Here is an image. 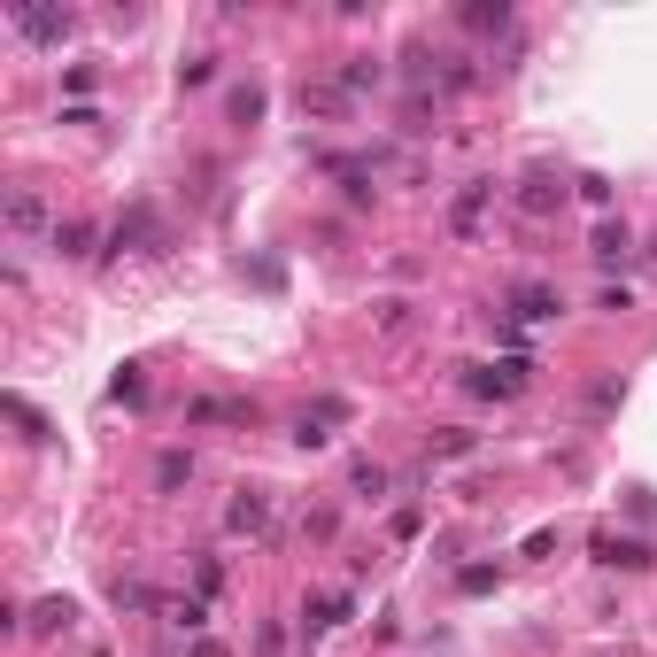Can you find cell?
<instances>
[{"label": "cell", "instance_id": "obj_1", "mask_svg": "<svg viewBox=\"0 0 657 657\" xmlns=\"http://www.w3.org/2000/svg\"><path fill=\"white\" fill-rule=\"evenodd\" d=\"M526 379H534V364H526V356H502V364H465V387H472V395H488V402L526 395Z\"/></svg>", "mask_w": 657, "mask_h": 657}, {"label": "cell", "instance_id": "obj_2", "mask_svg": "<svg viewBox=\"0 0 657 657\" xmlns=\"http://www.w3.org/2000/svg\"><path fill=\"white\" fill-rule=\"evenodd\" d=\"M8 23H16L31 47H62V39L78 31V16H70V8H31V0H8Z\"/></svg>", "mask_w": 657, "mask_h": 657}, {"label": "cell", "instance_id": "obj_3", "mask_svg": "<svg viewBox=\"0 0 657 657\" xmlns=\"http://www.w3.org/2000/svg\"><path fill=\"white\" fill-rule=\"evenodd\" d=\"M109 248H117V256H125V248H132V256H163L170 232L156 225V209H148V201H132V209H125V225L109 232Z\"/></svg>", "mask_w": 657, "mask_h": 657}, {"label": "cell", "instance_id": "obj_4", "mask_svg": "<svg viewBox=\"0 0 657 657\" xmlns=\"http://www.w3.org/2000/svg\"><path fill=\"white\" fill-rule=\"evenodd\" d=\"M588 549H596V565H604V573H650V565H657V549L643 541V534H611V526H604Z\"/></svg>", "mask_w": 657, "mask_h": 657}, {"label": "cell", "instance_id": "obj_5", "mask_svg": "<svg viewBox=\"0 0 657 657\" xmlns=\"http://www.w3.org/2000/svg\"><path fill=\"white\" fill-rule=\"evenodd\" d=\"M565 193H573V186H565L557 170L534 163L526 178H518V193H510V201H518V217H549V209H565Z\"/></svg>", "mask_w": 657, "mask_h": 657}, {"label": "cell", "instance_id": "obj_6", "mask_svg": "<svg viewBox=\"0 0 657 657\" xmlns=\"http://www.w3.org/2000/svg\"><path fill=\"white\" fill-rule=\"evenodd\" d=\"M225 534H271V488H232Z\"/></svg>", "mask_w": 657, "mask_h": 657}, {"label": "cell", "instance_id": "obj_7", "mask_svg": "<svg viewBox=\"0 0 657 657\" xmlns=\"http://www.w3.org/2000/svg\"><path fill=\"white\" fill-rule=\"evenodd\" d=\"M488 201H495V178H472V186L449 201V232H457V240H472V232H480V217H488Z\"/></svg>", "mask_w": 657, "mask_h": 657}, {"label": "cell", "instance_id": "obj_8", "mask_svg": "<svg viewBox=\"0 0 657 657\" xmlns=\"http://www.w3.org/2000/svg\"><path fill=\"white\" fill-rule=\"evenodd\" d=\"M379 78H387V62H379V54H348V62L332 70V86H340V101H348V109H356V101H364Z\"/></svg>", "mask_w": 657, "mask_h": 657}, {"label": "cell", "instance_id": "obj_9", "mask_svg": "<svg viewBox=\"0 0 657 657\" xmlns=\"http://www.w3.org/2000/svg\"><path fill=\"white\" fill-rule=\"evenodd\" d=\"M47 256H70V263H93V256H101V232H93L86 217H70V225H54V232H47Z\"/></svg>", "mask_w": 657, "mask_h": 657}, {"label": "cell", "instance_id": "obj_10", "mask_svg": "<svg viewBox=\"0 0 657 657\" xmlns=\"http://www.w3.org/2000/svg\"><path fill=\"white\" fill-rule=\"evenodd\" d=\"M549 318H565V295L557 287H518L510 295V326H549Z\"/></svg>", "mask_w": 657, "mask_h": 657}, {"label": "cell", "instance_id": "obj_11", "mask_svg": "<svg viewBox=\"0 0 657 657\" xmlns=\"http://www.w3.org/2000/svg\"><path fill=\"white\" fill-rule=\"evenodd\" d=\"M70 627H78V604L70 596H39L23 611V635H70Z\"/></svg>", "mask_w": 657, "mask_h": 657}, {"label": "cell", "instance_id": "obj_12", "mask_svg": "<svg viewBox=\"0 0 657 657\" xmlns=\"http://www.w3.org/2000/svg\"><path fill=\"white\" fill-rule=\"evenodd\" d=\"M8 232H16V240H31V232H54V225H47V201H39L31 186H16V193H8Z\"/></svg>", "mask_w": 657, "mask_h": 657}, {"label": "cell", "instance_id": "obj_13", "mask_svg": "<svg viewBox=\"0 0 657 657\" xmlns=\"http://www.w3.org/2000/svg\"><path fill=\"white\" fill-rule=\"evenodd\" d=\"M588 256H596V263H627V256H635V225H627V217H604L596 240H588Z\"/></svg>", "mask_w": 657, "mask_h": 657}, {"label": "cell", "instance_id": "obj_14", "mask_svg": "<svg viewBox=\"0 0 657 657\" xmlns=\"http://www.w3.org/2000/svg\"><path fill=\"white\" fill-rule=\"evenodd\" d=\"M387 488H395V472H387V465L348 457V495H356V502H387Z\"/></svg>", "mask_w": 657, "mask_h": 657}, {"label": "cell", "instance_id": "obj_15", "mask_svg": "<svg viewBox=\"0 0 657 657\" xmlns=\"http://www.w3.org/2000/svg\"><path fill=\"white\" fill-rule=\"evenodd\" d=\"M186 426H248V402H225V395H201V402H186Z\"/></svg>", "mask_w": 657, "mask_h": 657}, {"label": "cell", "instance_id": "obj_16", "mask_svg": "<svg viewBox=\"0 0 657 657\" xmlns=\"http://www.w3.org/2000/svg\"><path fill=\"white\" fill-rule=\"evenodd\" d=\"M163 627H178V635H201V627H209V596H170V604H163Z\"/></svg>", "mask_w": 657, "mask_h": 657}, {"label": "cell", "instance_id": "obj_17", "mask_svg": "<svg viewBox=\"0 0 657 657\" xmlns=\"http://www.w3.org/2000/svg\"><path fill=\"white\" fill-rule=\"evenodd\" d=\"M109 604H117V611H163V596H156L148 580H125V573L109 580Z\"/></svg>", "mask_w": 657, "mask_h": 657}, {"label": "cell", "instance_id": "obj_18", "mask_svg": "<svg viewBox=\"0 0 657 657\" xmlns=\"http://www.w3.org/2000/svg\"><path fill=\"white\" fill-rule=\"evenodd\" d=\"M186 480H193V449H163L156 457V495H178Z\"/></svg>", "mask_w": 657, "mask_h": 657}, {"label": "cell", "instance_id": "obj_19", "mask_svg": "<svg viewBox=\"0 0 657 657\" xmlns=\"http://www.w3.org/2000/svg\"><path fill=\"white\" fill-rule=\"evenodd\" d=\"M340 619H348V596H318V604H310V611H302V635H310V643H318V635H332V627H340Z\"/></svg>", "mask_w": 657, "mask_h": 657}, {"label": "cell", "instance_id": "obj_20", "mask_svg": "<svg viewBox=\"0 0 657 657\" xmlns=\"http://www.w3.org/2000/svg\"><path fill=\"white\" fill-rule=\"evenodd\" d=\"M225 117H232L240 132H248V125H263V86H232V93H225Z\"/></svg>", "mask_w": 657, "mask_h": 657}, {"label": "cell", "instance_id": "obj_21", "mask_svg": "<svg viewBox=\"0 0 657 657\" xmlns=\"http://www.w3.org/2000/svg\"><path fill=\"white\" fill-rule=\"evenodd\" d=\"M619 402H627V379H619V371L588 379V418H604V410H619Z\"/></svg>", "mask_w": 657, "mask_h": 657}, {"label": "cell", "instance_id": "obj_22", "mask_svg": "<svg viewBox=\"0 0 657 657\" xmlns=\"http://www.w3.org/2000/svg\"><path fill=\"white\" fill-rule=\"evenodd\" d=\"M8 418H16V426H23V441H39V449H47V441H54V426H47V418H39V410H31V402H23V395H8Z\"/></svg>", "mask_w": 657, "mask_h": 657}, {"label": "cell", "instance_id": "obj_23", "mask_svg": "<svg viewBox=\"0 0 657 657\" xmlns=\"http://www.w3.org/2000/svg\"><path fill=\"white\" fill-rule=\"evenodd\" d=\"M326 441H332V426L318 418V410H302V418H295V449H310V457H318Z\"/></svg>", "mask_w": 657, "mask_h": 657}, {"label": "cell", "instance_id": "obj_24", "mask_svg": "<svg viewBox=\"0 0 657 657\" xmlns=\"http://www.w3.org/2000/svg\"><path fill=\"white\" fill-rule=\"evenodd\" d=\"M457 23L465 31H510V8L495 0V8H457Z\"/></svg>", "mask_w": 657, "mask_h": 657}, {"label": "cell", "instance_id": "obj_25", "mask_svg": "<svg viewBox=\"0 0 657 657\" xmlns=\"http://www.w3.org/2000/svg\"><path fill=\"white\" fill-rule=\"evenodd\" d=\"M209 78H217V54H186V62H178V86H186V93L209 86Z\"/></svg>", "mask_w": 657, "mask_h": 657}, {"label": "cell", "instance_id": "obj_26", "mask_svg": "<svg viewBox=\"0 0 657 657\" xmlns=\"http://www.w3.org/2000/svg\"><path fill=\"white\" fill-rule=\"evenodd\" d=\"M109 395H117V402H132V410H140V402H148V379H140V364H125V371H117V387H109Z\"/></svg>", "mask_w": 657, "mask_h": 657}, {"label": "cell", "instance_id": "obj_27", "mask_svg": "<svg viewBox=\"0 0 657 657\" xmlns=\"http://www.w3.org/2000/svg\"><path fill=\"white\" fill-rule=\"evenodd\" d=\"M480 449V434H465V426H449L441 441H434V457H472Z\"/></svg>", "mask_w": 657, "mask_h": 657}, {"label": "cell", "instance_id": "obj_28", "mask_svg": "<svg viewBox=\"0 0 657 657\" xmlns=\"http://www.w3.org/2000/svg\"><path fill=\"white\" fill-rule=\"evenodd\" d=\"M495 580H502V573H495V565H465V573H457V588H465V596H488Z\"/></svg>", "mask_w": 657, "mask_h": 657}, {"label": "cell", "instance_id": "obj_29", "mask_svg": "<svg viewBox=\"0 0 657 657\" xmlns=\"http://www.w3.org/2000/svg\"><path fill=\"white\" fill-rule=\"evenodd\" d=\"M573 186H580V201H596V209H604V201H611V178H596V170H580V178H573Z\"/></svg>", "mask_w": 657, "mask_h": 657}, {"label": "cell", "instance_id": "obj_30", "mask_svg": "<svg viewBox=\"0 0 657 657\" xmlns=\"http://www.w3.org/2000/svg\"><path fill=\"white\" fill-rule=\"evenodd\" d=\"M193 588H201V596H217V588H225V565H217V557H201V565H193Z\"/></svg>", "mask_w": 657, "mask_h": 657}, {"label": "cell", "instance_id": "obj_31", "mask_svg": "<svg viewBox=\"0 0 657 657\" xmlns=\"http://www.w3.org/2000/svg\"><path fill=\"white\" fill-rule=\"evenodd\" d=\"M332 526H340V510H310V518H302V534H310V541H332Z\"/></svg>", "mask_w": 657, "mask_h": 657}, {"label": "cell", "instance_id": "obj_32", "mask_svg": "<svg viewBox=\"0 0 657 657\" xmlns=\"http://www.w3.org/2000/svg\"><path fill=\"white\" fill-rule=\"evenodd\" d=\"M93 657H101V650H93Z\"/></svg>", "mask_w": 657, "mask_h": 657}]
</instances>
